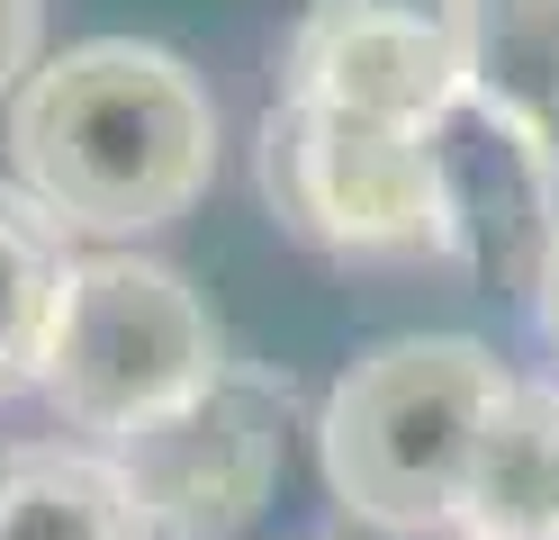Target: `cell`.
<instances>
[{"label":"cell","mask_w":559,"mask_h":540,"mask_svg":"<svg viewBox=\"0 0 559 540\" xmlns=\"http://www.w3.org/2000/svg\"><path fill=\"white\" fill-rule=\"evenodd\" d=\"M10 144L63 235H154L217 180V99L145 36H91L27 72Z\"/></svg>","instance_id":"6da1fadb"},{"label":"cell","mask_w":559,"mask_h":540,"mask_svg":"<svg viewBox=\"0 0 559 540\" xmlns=\"http://www.w3.org/2000/svg\"><path fill=\"white\" fill-rule=\"evenodd\" d=\"M497 396L506 370L469 334H406L361 351L317 415V459L334 504L389 540H425L461 523V478Z\"/></svg>","instance_id":"7a4b0ae2"},{"label":"cell","mask_w":559,"mask_h":540,"mask_svg":"<svg viewBox=\"0 0 559 540\" xmlns=\"http://www.w3.org/2000/svg\"><path fill=\"white\" fill-rule=\"evenodd\" d=\"M207 379H226V334L181 271L135 262V252L73 262L46 370H37L46 406L73 432L118 442V432L171 415L181 396H199Z\"/></svg>","instance_id":"3957f363"},{"label":"cell","mask_w":559,"mask_h":540,"mask_svg":"<svg viewBox=\"0 0 559 540\" xmlns=\"http://www.w3.org/2000/svg\"><path fill=\"white\" fill-rule=\"evenodd\" d=\"M253 180H262V207L317 252H343V262H425V252H442L433 135L379 127L325 99H271Z\"/></svg>","instance_id":"277c9868"},{"label":"cell","mask_w":559,"mask_h":540,"mask_svg":"<svg viewBox=\"0 0 559 540\" xmlns=\"http://www.w3.org/2000/svg\"><path fill=\"white\" fill-rule=\"evenodd\" d=\"M280 406H289L280 379L226 370L199 396H181L171 415L118 432L109 459L135 514L154 523V540H235L262 514L280 487Z\"/></svg>","instance_id":"5b68a950"},{"label":"cell","mask_w":559,"mask_h":540,"mask_svg":"<svg viewBox=\"0 0 559 540\" xmlns=\"http://www.w3.org/2000/svg\"><path fill=\"white\" fill-rule=\"evenodd\" d=\"M280 99L433 135L469 99V0H307L280 55Z\"/></svg>","instance_id":"8992f818"},{"label":"cell","mask_w":559,"mask_h":540,"mask_svg":"<svg viewBox=\"0 0 559 540\" xmlns=\"http://www.w3.org/2000/svg\"><path fill=\"white\" fill-rule=\"evenodd\" d=\"M433 171H442V262H461L478 288H533L559 243V171L469 99L433 127Z\"/></svg>","instance_id":"52a82bcc"},{"label":"cell","mask_w":559,"mask_h":540,"mask_svg":"<svg viewBox=\"0 0 559 540\" xmlns=\"http://www.w3.org/2000/svg\"><path fill=\"white\" fill-rule=\"evenodd\" d=\"M461 531H559V387L506 379L461 478Z\"/></svg>","instance_id":"ba28073f"},{"label":"cell","mask_w":559,"mask_h":540,"mask_svg":"<svg viewBox=\"0 0 559 540\" xmlns=\"http://www.w3.org/2000/svg\"><path fill=\"white\" fill-rule=\"evenodd\" d=\"M0 540H154L109 451L19 442L0 451Z\"/></svg>","instance_id":"9c48e42d"},{"label":"cell","mask_w":559,"mask_h":540,"mask_svg":"<svg viewBox=\"0 0 559 540\" xmlns=\"http://www.w3.org/2000/svg\"><path fill=\"white\" fill-rule=\"evenodd\" d=\"M469 108L559 171V0H469Z\"/></svg>","instance_id":"30bf717a"},{"label":"cell","mask_w":559,"mask_h":540,"mask_svg":"<svg viewBox=\"0 0 559 540\" xmlns=\"http://www.w3.org/2000/svg\"><path fill=\"white\" fill-rule=\"evenodd\" d=\"M63 279H73V243L63 226L0 180V396L37 387L46 370V343H55V307H63Z\"/></svg>","instance_id":"8fae6325"},{"label":"cell","mask_w":559,"mask_h":540,"mask_svg":"<svg viewBox=\"0 0 559 540\" xmlns=\"http://www.w3.org/2000/svg\"><path fill=\"white\" fill-rule=\"evenodd\" d=\"M37 46H46V0H0V99L27 91Z\"/></svg>","instance_id":"7c38bea8"},{"label":"cell","mask_w":559,"mask_h":540,"mask_svg":"<svg viewBox=\"0 0 559 540\" xmlns=\"http://www.w3.org/2000/svg\"><path fill=\"white\" fill-rule=\"evenodd\" d=\"M533 307H542V343L559 351V243H550V262H542V279H533Z\"/></svg>","instance_id":"4fadbf2b"},{"label":"cell","mask_w":559,"mask_h":540,"mask_svg":"<svg viewBox=\"0 0 559 540\" xmlns=\"http://www.w3.org/2000/svg\"><path fill=\"white\" fill-rule=\"evenodd\" d=\"M469 540H559V531H469Z\"/></svg>","instance_id":"5bb4252c"}]
</instances>
